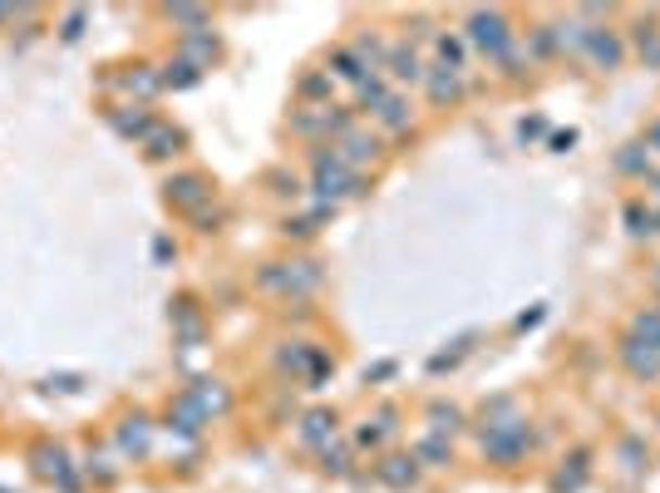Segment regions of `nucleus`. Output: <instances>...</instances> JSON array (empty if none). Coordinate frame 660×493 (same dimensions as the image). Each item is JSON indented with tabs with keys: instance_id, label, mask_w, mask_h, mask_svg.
<instances>
[{
	"instance_id": "f704fd0d",
	"label": "nucleus",
	"mask_w": 660,
	"mask_h": 493,
	"mask_svg": "<svg viewBox=\"0 0 660 493\" xmlns=\"http://www.w3.org/2000/svg\"><path fill=\"white\" fill-rule=\"evenodd\" d=\"M198 79H203V69H192L188 60H168L163 65V89H192Z\"/></svg>"
},
{
	"instance_id": "49530a36",
	"label": "nucleus",
	"mask_w": 660,
	"mask_h": 493,
	"mask_svg": "<svg viewBox=\"0 0 660 493\" xmlns=\"http://www.w3.org/2000/svg\"><path fill=\"white\" fill-rule=\"evenodd\" d=\"M572 143H576V134H572V129H567V134H553V149H557V153H567Z\"/></svg>"
},
{
	"instance_id": "473e14b6",
	"label": "nucleus",
	"mask_w": 660,
	"mask_h": 493,
	"mask_svg": "<svg viewBox=\"0 0 660 493\" xmlns=\"http://www.w3.org/2000/svg\"><path fill=\"white\" fill-rule=\"evenodd\" d=\"M636 54L646 60V69H660V25L656 21L636 25Z\"/></svg>"
},
{
	"instance_id": "b1692460",
	"label": "nucleus",
	"mask_w": 660,
	"mask_h": 493,
	"mask_svg": "<svg viewBox=\"0 0 660 493\" xmlns=\"http://www.w3.org/2000/svg\"><path fill=\"white\" fill-rule=\"evenodd\" d=\"M182 129H173V124H163V118H153V129H149V139H143V149H149V159H178L182 153Z\"/></svg>"
},
{
	"instance_id": "f03ea898",
	"label": "nucleus",
	"mask_w": 660,
	"mask_h": 493,
	"mask_svg": "<svg viewBox=\"0 0 660 493\" xmlns=\"http://www.w3.org/2000/svg\"><path fill=\"white\" fill-rule=\"evenodd\" d=\"M310 173H316V182H310V198L326 207H335L341 198H355L365 188V173L351 168V163H341V153L335 149H316L310 153Z\"/></svg>"
},
{
	"instance_id": "7c9ffc66",
	"label": "nucleus",
	"mask_w": 660,
	"mask_h": 493,
	"mask_svg": "<svg viewBox=\"0 0 660 493\" xmlns=\"http://www.w3.org/2000/svg\"><path fill=\"white\" fill-rule=\"evenodd\" d=\"M118 85L128 89V94H139V99H153L163 89V75H153L149 65H134L128 75H118Z\"/></svg>"
},
{
	"instance_id": "c85d7f7f",
	"label": "nucleus",
	"mask_w": 660,
	"mask_h": 493,
	"mask_svg": "<svg viewBox=\"0 0 660 493\" xmlns=\"http://www.w3.org/2000/svg\"><path fill=\"white\" fill-rule=\"evenodd\" d=\"M439 60H444L448 69H458V75H469V40L454 30L439 35Z\"/></svg>"
},
{
	"instance_id": "dca6fc26",
	"label": "nucleus",
	"mask_w": 660,
	"mask_h": 493,
	"mask_svg": "<svg viewBox=\"0 0 660 493\" xmlns=\"http://www.w3.org/2000/svg\"><path fill=\"white\" fill-rule=\"evenodd\" d=\"M188 400H192L198 409H203L207 419H223L227 409H232V390H227L223 380H213V376H207V380H192V385H188Z\"/></svg>"
},
{
	"instance_id": "ea45409f",
	"label": "nucleus",
	"mask_w": 660,
	"mask_h": 493,
	"mask_svg": "<svg viewBox=\"0 0 660 493\" xmlns=\"http://www.w3.org/2000/svg\"><path fill=\"white\" fill-rule=\"evenodd\" d=\"M537 134H547V118H522V124H518V139L522 143L537 139Z\"/></svg>"
},
{
	"instance_id": "0eeeda50",
	"label": "nucleus",
	"mask_w": 660,
	"mask_h": 493,
	"mask_svg": "<svg viewBox=\"0 0 660 493\" xmlns=\"http://www.w3.org/2000/svg\"><path fill=\"white\" fill-rule=\"evenodd\" d=\"M424 54L415 50L409 40H394L390 50H384V79L390 85H424Z\"/></svg>"
},
{
	"instance_id": "f3484780",
	"label": "nucleus",
	"mask_w": 660,
	"mask_h": 493,
	"mask_svg": "<svg viewBox=\"0 0 660 493\" xmlns=\"http://www.w3.org/2000/svg\"><path fill=\"white\" fill-rule=\"evenodd\" d=\"M217 54H223V40H217L213 30H198V35H182L178 45V60H188L192 69H213Z\"/></svg>"
},
{
	"instance_id": "864d4df0",
	"label": "nucleus",
	"mask_w": 660,
	"mask_h": 493,
	"mask_svg": "<svg viewBox=\"0 0 660 493\" xmlns=\"http://www.w3.org/2000/svg\"><path fill=\"white\" fill-rule=\"evenodd\" d=\"M656 312H660V306H656Z\"/></svg>"
},
{
	"instance_id": "9d476101",
	"label": "nucleus",
	"mask_w": 660,
	"mask_h": 493,
	"mask_svg": "<svg viewBox=\"0 0 660 493\" xmlns=\"http://www.w3.org/2000/svg\"><path fill=\"white\" fill-rule=\"evenodd\" d=\"M399 434V409L394 405H380L375 415L360 419V429L351 434V450H380L384 440H394Z\"/></svg>"
},
{
	"instance_id": "6ab92c4d",
	"label": "nucleus",
	"mask_w": 660,
	"mask_h": 493,
	"mask_svg": "<svg viewBox=\"0 0 660 493\" xmlns=\"http://www.w3.org/2000/svg\"><path fill=\"white\" fill-rule=\"evenodd\" d=\"M330 149L341 153V163H351V168H360V163L380 159V139H375V134H365V129H351L341 143H330Z\"/></svg>"
},
{
	"instance_id": "5701e85b",
	"label": "nucleus",
	"mask_w": 660,
	"mask_h": 493,
	"mask_svg": "<svg viewBox=\"0 0 660 493\" xmlns=\"http://www.w3.org/2000/svg\"><path fill=\"white\" fill-rule=\"evenodd\" d=\"M586 35H592V21H586V15H567V21L553 25L557 50H562V54H576V60L586 54Z\"/></svg>"
},
{
	"instance_id": "a878e982",
	"label": "nucleus",
	"mask_w": 660,
	"mask_h": 493,
	"mask_svg": "<svg viewBox=\"0 0 660 493\" xmlns=\"http://www.w3.org/2000/svg\"><path fill=\"white\" fill-rule=\"evenodd\" d=\"M370 118H375V124H380L384 134H409V129H415V109H409L399 94H390V99H384V104L375 109Z\"/></svg>"
},
{
	"instance_id": "58836bf2",
	"label": "nucleus",
	"mask_w": 660,
	"mask_h": 493,
	"mask_svg": "<svg viewBox=\"0 0 660 493\" xmlns=\"http://www.w3.org/2000/svg\"><path fill=\"white\" fill-rule=\"evenodd\" d=\"M617 168H626V173H650V149H640V143H631V149L617 159Z\"/></svg>"
},
{
	"instance_id": "3c124183",
	"label": "nucleus",
	"mask_w": 660,
	"mask_h": 493,
	"mask_svg": "<svg viewBox=\"0 0 660 493\" xmlns=\"http://www.w3.org/2000/svg\"><path fill=\"white\" fill-rule=\"evenodd\" d=\"M0 21H11V11H5V5H0Z\"/></svg>"
},
{
	"instance_id": "393cba45",
	"label": "nucleus",
	"mask_w": 660,
	"mask_h": 493,
	"mask_svg": "<svg viewBox=\"0 0 660 493\" xmlns=\"http://www.w3.org/2000/svg\"><path fill=\"white\" fill-rule=\"evenodd\" d=\"M409 454L419 459V469H444V464H454V444H448L444 434H419V440L409 444Z\"/></svg>"
},
{
	"instance_id": "4c0bfd02",
	"label": "nucleus",
	"mask_w": 660,
	"mask_h": 493,
	"mask_svg": "<svg viewBox=\"0 0 660 493\" xmlns=\"http://www.w3.org/2000/svg\"><path fill=\"white\" fill-rule=\"evenodd\" d=\"M469 341H473V336H464V341H454V351H439L434 361H429V370H434V376H439V370H454V365H458V361H464V355L473 351Z\"/></svg>"
},
{
	"instance_id": "bb28decb",
	"label": "nucleus",
	"mask_w": 660,
	"mask_h": 493,
	"mask_svg": "<svg viewBox=\"0 0 660 493\" xmlns=\"http://www.w3.org/2000/svg\"><path fill=\"white\" fill-rule=\"evenodd\" d=\"M586 459H592L586 450H576L572 459H562V469L553 473V489H557V493H576V489H582L586 473H592V464H586Z\"/></svg>"
},
{
	"instance_id": "37998d69",
	"label": "nucleus",
	"mask_w": 660,
	"mask_h": 493,
	"mask_svg": "<svg viewBox=\"0 0 660 493\" xmlns=\"http://www.w3.org/2000/svg\"><path fill=\"white\" fill-rule=\"evenodd\" d=\"M537 321H543V306H533V312H522V316H518V331H528V326H537Z\"/></svg>"
},
{
	"instance_id": "1a4fd4ad",
	"label": "nucleus",
	"mask_w": 660,
	"mask_h": 493,
	"mask_svg": "<svg viewBox=\"0 0 660 493\" xmlns=\"http://www.w3.org/2000/svg\"><path fill=\"white\" fill-rule=\"evenodd\" d=\"M582 60H592V65L601 69V75H611V69L626 65V40H621L617 30H607V25H592V35H586V54Z\"/></svg>"
},
{
	"instance_id": "20e7f679",
	"label": "nucleus",
	"mask_w": 660,
	"mask_h": 493,
	"mask_svg": "<svg viewBox=\"0 0 660 493\" xmlns=\"http://www.w3.org/2000/svg\"><path fill=\"white\" fill-rule=\"evenodd\" d=\"M464 40L473 45V50H483L498 65L503 54L512 50V40H518V30H512L508 11H498V5H488V11H469V21H464Z\"/></svg>"
},
{
	"instance_id": "cd10ccee",
	"label": "nucleus",
	"mask_w": 660,
	"mask_h": 493,
	"mask_svg": "<svg viewBox=\"0 0 660 493\" xmlns=\"http://www.w3.org/2000/svg\"><path fill=\"white\" fill-rule=\"evenodd\" d=\"M163 21H168V25H178L182 35L213 30V25H207V21H213V15H207L203 5H163Z\"/></svg>"
},
{
	"instance_id": "4be33fe9",
	"label": "nucleus",
	"mask_w": 660,
	"mask_h": 493,
	"mask_svg": "<svg viewBox=\"0 0 660 493\" xmlns=\"http://www.w3.org/2000/svg\"><path fill=\"white\" fill-rule=\"evenodd\" d=\"M168 321H173V331H178L182 345H198V341H203V312L192 306V296H178V301H173Z\"/></svg>"
},
{
	"instance_id": "423d86ee",
	"label": "nucleus",
	"mask_w": 660,
	"mask_h": 493,
	"mask_svg": "<svg viewBox=\"0 0 660 493\" xmlns=\"http://www.w3.org/2000/svg\"><path fill=\"white\" fill-rule=\"evenodd\" d=\"M479 440H483V459L498 464V469H512V464H522L533 454V429H528V419H518V425H508V429H488Z\"/></svg>"
},
{
	"instance_id": "72a5a7b5",
	"label": "nucleus",
	"mask_w": 660,
	"mask_h": 493,
	"mask_svg": "<svg viewBox=\"0 0 660 493\" xmlns=\"http://www.w3.org/2000/svg\"><path fill=\"white\" fill-rule=\"evenodd\" d=\"M621 217H626V232L631 237H650V232H656V213H650L640 198H631V203L621 207Z\"/></svg>"
},
{
	"instance_id": "aec40b11",
	"label": "nucleus",
	"mask_w": 660,
	"mask_h": 493,
	"mask_svg": "<svg viewBox=\"0 0 660 493\" xmlns=\"http://www.w3.org/2000/svg\"><path fill=\"white\" fill-rule=\"evenodd\" d=\"M330 79H345V85L360 89L365 79H375V75H370V65H365L351 45H335V50H330Z\"/></svg>"
},
{
	"instance_id": "79ce46f5",
	"label": "nucleus",
	"mask_w": 660,
	"mask_h": 493,
	"mask_svg": "<svg viewBox=\"0 0 660 493\" xmlns=\"http://www.w3.org/2000/svg\"><path fill=\"white\" fill-rule=\"evenodd\" d=\"M153 257H158V262L173 257V242H168V237H153Z\"/></svg>"
},
{
	"instance_id": "09e8293b",
	"label": "nucleus",
	"mask_w": 660,
	"mask_h": 493,
	"mask_svg": "<svg viewBox=\"0 0 660 493\" xmlns=\"http://www.w3.org/2000/svg\"><path fill=\"white\" fill-rule=\"evenodd\" d=\"M646 182H650V188H656V193H660V173H646Z\"/></svg>"
},
{
	"instance_id": "f257e3e1",
	"label": "nucleus",
	"mask_w": 660,
	"mask_h": 493,
	"mask_svg": "<svg viewBox=\"0 0 660 493\" xmlns=\"http://www.w3.org/2000/svg\"><path fill=\"white\" fill-rule=\"evenodd\" d=\"M617 361L626 365L631 380H660V312L656 306L631 312L626 331L617 341Z\"/></svg>"
},
{
	"instance_id": "39448f33",
	"label": "nucleus",
	"mask_w": 660,
	"mask_h": 493,
	"mask_svg": "<svg viewBox=\"0 0 660 493\" xmlns=\"http://www.w3.org/2000/svg\"><path fill=\"white\" fill-rule=\"evenodd\" d=\"M153 444H158V425H153V415H143V409H128V415H118L114 425V450L124 464H139L153 454Z\"/></svg>"
},
{
	"instance_id": "2f4dec72",
	"label": "nucleus",
	"mask_w": 660,
	"mask_h": 493,
	"mask_svg": "<svg viewBox=\"0 0 660 493\" xmlns=\"http://www.w3.org/2000/svg\"><path fill=\"white\" fill-rule=\"evenodd\" d=\"M330 89H335V79H330V69H310V75H301L296 94L310 99V109H320V99L330 104Z\"/></svg>"
},
{
	"instance_id": "2eb2a0df",
	"label": "nucleus",
	"mask_w": 660,
	"mask_h": 493,
	"mask_svg": "<svg viewBox=\"0 0 660 493\" xmlns=\"http://www.w3.org/2000/svg\"><path fill=\"white\" fill-rule=\"evenodd\" d=\"M207 425H213V419L192 405L188 390H178V395H173V405H168V425H163V429H168V434H188V440H198Z\"/></svg>"
},
{
	"instance_id": "c756f323",
	"label": "nucleus",
	"mask_w": 660,
	"mask_h": 493,
	"mask_svg": "<svg viewBox=\"0 0 660 493\" xmlns=\"http://www.w3.org/2000/svg\"><path fill=\"white\" fill-rule=\"evenodd\" d=\"M458 429H464V409L458 405H444V400H434V405H429V434H458Z\"/></svg>"
},
{
	"instance_id": "603ef678",
	"label": "nucleus",
	"mask_w": 660,
	"mask_h": 493,
	"mask_svg": "<svg viewBox=\"0 0 660 493\" xmlns=\"http://www.w3.org/2000/svg\"><path fill=\"white\" fill-rule=\"evenodd\" d=\"M656 232H660V207H656Z\"/></svg>"
},
{
	"instance_id": "f8f14e48",
	"label": "nucleus",
	"mask_w": 660,
	"mask_h": 493,
	"mask_svg": "<svg viewBox=\"0 0 660 493\" xmlns=\"http://www.w3.org/2000/svg\"><path fill=\"white\" fill-rule=\"evenodd\" d=\"M424 89H429V99H434L439 109H454L458 99L469 94V79L458 75V69H448V65H429L424 69Z\"/></svg>"
},
{
	"instance_id": "7ed1b4c3",
	"label": "nucleus",
	"mask_w": 660,
	"mask_h": 493,
	"mask_svg": "<svg viewBox=\"0 0 660 493\" xmlns=\"http://www.w3.org/2000/svg\"><path fill=\"white\" fill-rule=\"evenodd\" d=\"M30 469H35V479L50 483V489H60V493H79V489H85V473H79L75 454L64 450L60 440H35L30 444Z\"/></svg>"
},
{
	"instance_id": "a18cd8bd",
	"label": "nucleus",
	"mask_w": 660,
	"mask_h": 493,
	"mask_svg": "<svg viewBox=\"0 0 660 493\" xmlns=\"http://www.w3.org/2000/svg\"><path fill=\"white\" fill-rule=\"evenodd\" d=\"M384 376H394V361H380L375 370H365V380H384Z\"/></svg>"
},
{
	"instance_id": "9b49d317",
	"label": "nucleus",
	"mask_w": 660,
	"mask_h": 493,
	"mask_svg": "<svg viewBox=\"0 0 660 493\" xmlns=\"http://www.w3.org/2000/svg\"><path fill=\"white\" fill-rule=\"evenodd\" d=\"M296 440L306 444V450H326V444H335L341 440V415L335 409H306L301 415V425H296Z\"/></svg>"
},
{
	"instance_id": "ddd939ff",
	"label": "nucleus",
	"mask_w": 660,
	"mask_h": 493,
	"mask_svg": "<svg viewBox=\"0 0 660 493\" xmlns=\"http://www.w3.org/2000/svg\"><path fill=\"white\" fill-rule=\"evenodd\" d=\"M375 479H380L384 489L405 493V489H415V483H419V459H415V454H384V459L375 464Z\"/></svg>"
},
{
	"instance_id": "c9c22d12",
	"label": "nucleus",
	"mask_w": 660,
	"mask_h": 493,
	"mask_svg": "<svg viewBox=\"0 0 660 493\" xmlns=\"http://www.w3.org/2000/svg\"><path fill=\"white\" fill-rule=\"evenodd\" d=\"M522 50H528V60H547V54H557L553 25H533V30H528V40H522Z\"/></svg>"
},
{
	"instance_id": "412c9836",
	"label": "nucleus",
	"mask_w": 660,
	"mask_h": 493,
	"mask_svg": "<svg viewBox=\"0 0 660 493\" xmlns=\"http://www.w3.org/2000/svg\"><path fill=\"white\" fill-rule=\"evenodd\" d=\"M518 419H528L518 400H512V395H493L488 405L479 409V434H488V429H508V425H518Z\"/></svg>"
},
{
	"instance_id": "a19ab883",
	"label": "nucleus",
	"mask_w": 660,
	"mask_h": 493,
	"mask_svg": "<svg viewBox=\"0 0 660 493\" xmlns=\"http://www.w3.org/2000/svg\"><path fill=\"white\" fill-rule=\"evenodd\" d=\"M79 25H85V11H69V15H64V40H79Z\"/></svg>"
},
{
	"instance_id": "6e6552de",
	"label": "nucleus",
	"mask_w": 660,
	"mask_h": 493,
	"mask_svg": "<svg viewBox=\"0 0 660 493\" xmlns=\"http://www.w3.org/2000/svg\"><path fill=\"white\" fill-rule=\"evenodd\" d=\"M168 203L178 207V213H203L207 203H213V182L203 178V173H173L168 178Z\"/></svg>"
},
{
	"instance_id": "c03bdc74",
	"label": "nucleus",
	"mask_w": 660,
	"mask_h": 493,
	"mask_svg": "<svg viewBox=\"0 0 660 493\" xmlns=\"http://www.w3.org/2000/svg\"><path fill=\"white\" fill-rule=\"evenodd\" d=\"M50 390H79V376H50Z\"/></svg>"
},
{
	"instance_id": "a211bd4d",
	"label": "nucleus",
	"mask_w": 660,
	"mask_h": 493,
	"mask_svg": "<svg viewBox=\"0 0 660 493\" xmlns=\"http://www.w3.org/2000/svg\"><path fill=\"white\" fill-rule=\"evenodd\" d=\"M109 124H114V134H124V139H149V129H153V114H149V104H114L109 109Z\"/></svg>"
},
{
	"instance_id": "4468645a",
	"label": "nucleus",
	"mask_w": 660,
	"mask_h": 493,
	"mask_svg": "<svg viewBox=\"0 0 660 493\" xmlns=\"http://www.w3.org/2000/svg\"><path fill=\"white\" fill-rule=\"evenodd\" d=\"M79 473H85V479H94L99 489H114L118 473H124V459H118V450H109V444H89Z\"/></svg>"
},
{
	"instance_id": "de8ad7c7",
	"label": "nucleus",
	"mask_w": 660,
	"mask_h": 493,
	"mask_svg": "<svg viewBox=\"0 0 660 493\" xmlns=\"http://www.w3.org/2000/svg\"><path fill=\"white\" fill-rule=\"evenodd\" d=\"M646 149H660V118H650V124H646Z\"/></svg>"
},
{
	"instance_id": "8fccbe9b",
	"label": "nucleus",
	"mask_w": 660,
	"mask_h": 493,
	"mask_svg": "<svg viewBox=\"0 0 660 493\" xmlns=\"http://www.w3.org/2000/svg\"><path fill=\"white\" fill-rule=\"evenodd\" d=\"M650 287H656V291H660V267H656V271H650Z\"/></svg>"
},
{
	"instance_id": "e433bc0d",
	"label": "nucleus",
	"mask_w": 660,
	"mask_h": 493,
	"mask_svg": "<svg viewBox=\"0 0 660 493\" xmlns=\"http://www.w3.org/2000/svg\"><path fill=\"white\" fill-rule=\"evenodd\" d=\"M351 444L345 440H335V444H326V450H320V469L326 473H351Z\"/></svg>"
}]
</instances>
